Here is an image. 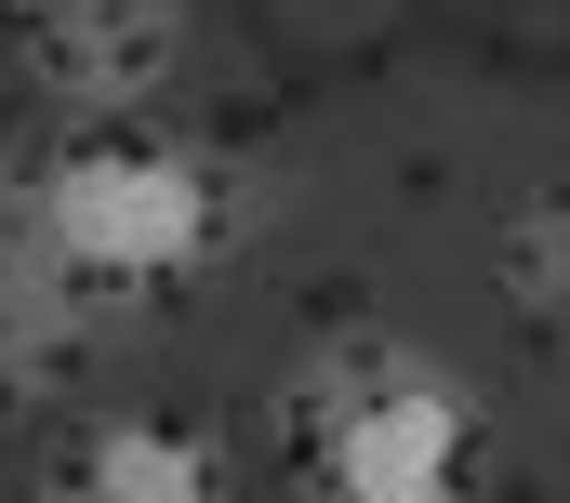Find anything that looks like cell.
Masks as SVG:
<instances>
[{
	"instance_id": "obj_5",
	"label": "cell",
	"mask_w": 570,
	"mask_h": 503,
	"mask_svg": "<svg viewBox=\"0 0 570 503\" xmlns=\"http://www.w3.org/2000/svg\"><path fill=\"white\" fill-rule=\"evenodd\" d=\"M504 292H518L531 318H570V199H531V213L504 226Z\"/></svg>"
},
{
	"instance_id": "obj_3",
	"label": "cell",
	"mask_w": 570,
	"mask_h": 503,
	"mask_svg": "<svg viewBox=\"0 0 570 503\" xmlns=\"http://www.w3.org/2000/svg\"><path fill=\"white\" fill-rule=\"evenodd\" d=\"M213 477L226 464L173 424H94L80 437V491H107V503H213Z\"/></svg>"
},
{
	"instance_id": "obj_1",
	"label": "cell",
	"mask_w": 570,
	"mask_h": 503,
	"mask_svg": "<svg viewBox=\"0 0 570 503\" xmlns=\"http://www.w3.org/2000/svg\"><path fill=\"white\" fill-rule=\"evenodd\" d=\"M213 226H226L213 172L186 146H159V132H80L27 186V239L80 292H159V278H186L213 251Z\"/></svg>"
},
{
	"instance_id": "obj_4",
	"label": "cell",
	"mask_w": 570,
	"mask_h": 503,
	"mask_svg": "<svg viewBox=\"0 0 570 503\" xmlns=\"http://www.w3.org/2000/svg\"><path fill=\"white\" fill-rule=\"evenodd\" d=\"M40 13H53L80 93H146V67H159V13L146 0H40Z\"/></svg>"
},
{
	"instance_id": "obj_2",
	"label": "cell",
	"mask_w": 570,
	"mask_h": 503,
	"mask_svg": "<svg viewBox=\"0 0 570 503\" xmlns=\"http://www.w3.org/2000/svg\"><path fill=\"white\" fill-rule=\"evenodd\" d=\"M478 464V397L399 345H358L345 372L305 397V477L358 503H438Z\"/></svg>"
},
{
	"instance_id": "obj_6",
	"label": "cell",
	"mask_w": 570,
	"mask_h": 503,
	"mask_svg": "<svg viewBox=\"0 0 570 503\" xmlns=\"http://www.w3.org/2000/svg\"><path fill=\"white\" fill-rule=\"evenodd\" d=\"M0 13H40V0H0Z\"/></svg>"
}]
</instances>
